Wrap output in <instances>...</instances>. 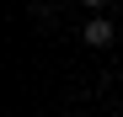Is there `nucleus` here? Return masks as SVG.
<instances>
[{"instance_id": "nucleus-1", "label": "nucleus", "mask_w": 123, "mask_h": 117, "mask_svg": "<svg viewBox=\"0 0 123 117\" xmlns=\"http://www.w3.org/2000/svg\"><path fill=\"white\" fill-rule=\"evenodd\" d=\"M86 43L91 48H107L112 43V21H107V16H91V21H86Z\"/></svg>"}, {"instance_id": "nucleus-2", "label": "nucleus", "mask_w": 123, "mask_h": 117, "mask_svg": "<svg viewBox=\"0 0 123 117\" xmlns=\"http://www.w3.org/2000/svg\"><path fill=\"white\" fill-rule=\"evenodd\" d=\"M86 5H91V11H96V5H102V0H86Z\"/></svg>"}]
</instances>
